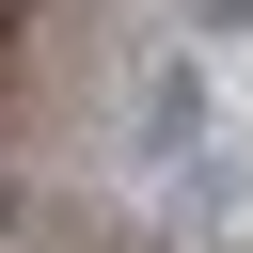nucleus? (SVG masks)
<instances>
[{
    "label": "nucleus",
    "instance_id": "obj_2",
    "mask_svg": "<svg viewBox=\"0 0 253 253\" xmlns=\"http://www.w3.org/2000/svg\"><path fill=\"white\" fill-rule=\"evenodd\" d=\"M174 16H190V32H253V0H174Z\"/></svg>",
    "mask_w": 253,
    "mask_h": 253
},
{
    "label": "nucleus",
    "instance_id": "obj_1",
    "mask_svg": "<svg viewBox=\"0 0 253 253\" xmlns=\"http://www.w3.org/2000/svg\"><path fill=\"white\" fill-rule=\"evenodd\" d=\"M142 142H158V158H206V79H190V63L142 79Z\"/></svg>",
    "mask_w": 253,
    "mask_h": 253
}]
</instances>
